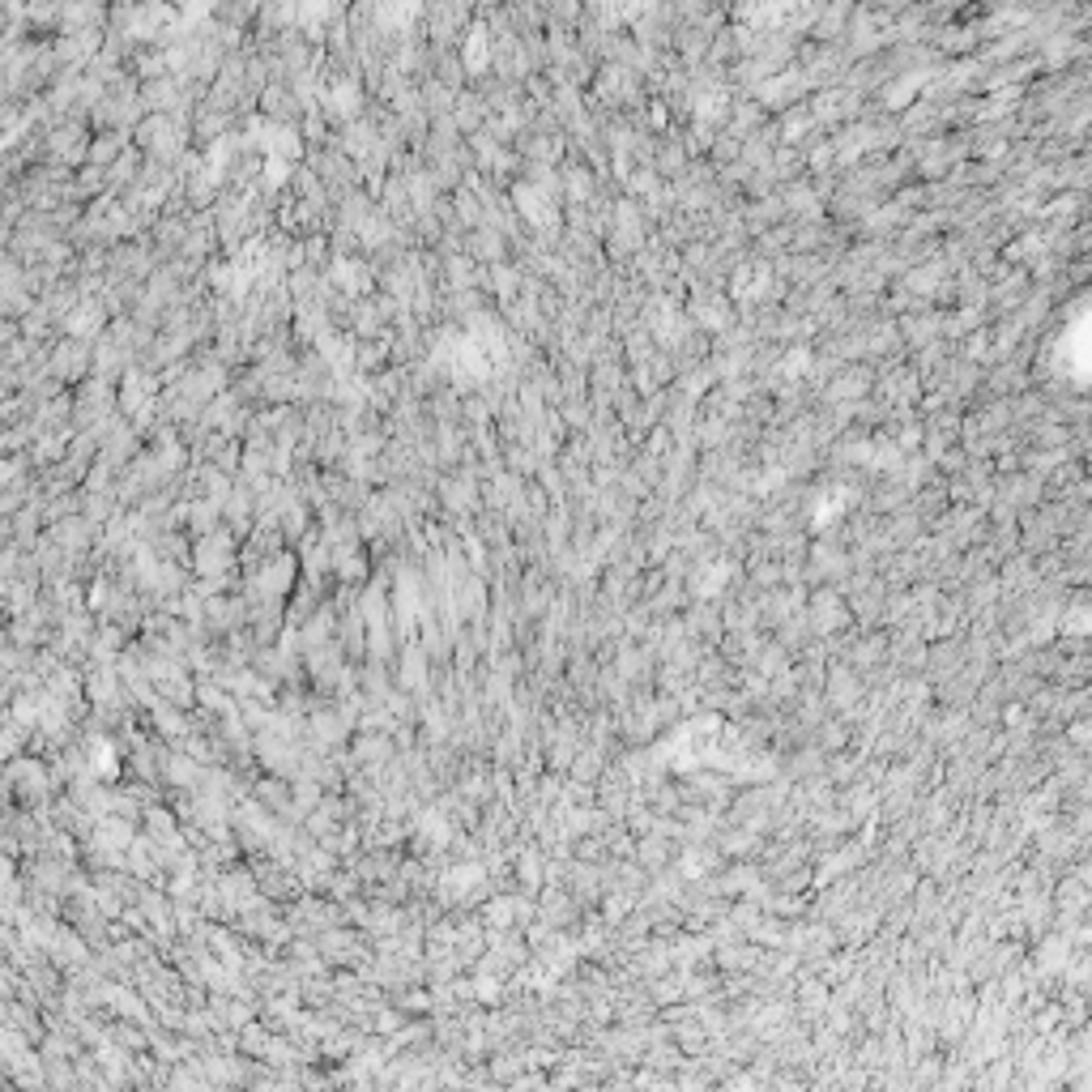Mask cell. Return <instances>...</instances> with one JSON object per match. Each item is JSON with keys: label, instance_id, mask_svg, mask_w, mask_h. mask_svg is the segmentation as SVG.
Here are the masks:
<instances>
[{"label": "cell", "instance_id": "6da1fadb", "mask_svg": "<svg viewBox=\"0 0 1092 1092\" xmlns=\"http://www.w3.org/2000/svg\"><path fill=\"white\" fill-rule=\"evenodd\" d=\"M252 141H257L265 154H277V158H294V154L303 149V141L294 137V129H286V124H269V120H257V124H252Z\"/></svg>", "mask_w": 1092, "mask_h": 1092}, {"label": "cell", "instance_id": "7a4b0ae2", "mask_svg": "<svg viewBox=\"0 0 1092 1092\" xmlns=\"http://www.w3.org/2000/svg\"><path fill=\"white\" fill-rule=\"evenodd\" d=\"M154 393H158V384H154L149 375L132 372L129 380H124V389H120V402H124V410H129L132 419H149V410H154Z\"/></svg>", "mask_w": 1092, "mask_h": 1092}, {"label": "cell", "instance_id": "3957f363", "mask_svg": "<svg viewBox=\"0 0 1092 1092\" xmlns=\"http://www.w3.org/2000/svg\"><path fill=\"white\" fill-rule=\"evenodd\" d=\"M512 201H517V210H521L534 227H546V222L555 218L551 196L542 193V188H534V184H517V188H512Z\"/></svg>", "mask_w": 1092, "mask_h": 1092}, {"label": "cell", "instance_id": "277c9868", "mask_svg": "<svg viewBox=\"0 0 1092 1092\" xmlns=\"http://www.w3.org/2000/svg\"><path fill=\"white\" fill-rule=\"evenodd\" d=\"M487 60H491V34H487V26H474L465 34V48H461V65L470 68V73H478V68H487Z\"/></svg>", "mask_w": 1092, "mask_h": 1092}, {"label": "cell", "instance_id": "5b68a950", "mask_svg": "<svg viewBox=\"0 0 1092 1092\" xmlns=\"http://www.w3.org/2000/svg\"><path fill=\"white\" fill-rule=\"evenodd\" d=\"M325 107H329V115H342V120H350V115L359 112V86H355V82H333L325 90Z\"/></svg>", "mask_w": 1092, "mask_h": 1092}, {"label": "cell", "instance_id": "8992f818", "mask_svg": "<svg viewBox=\"0 0 1092 1092\" xmlns=\"http://www.w3.org/2000/svg\"><path fill=\"white\" fill-rule=\"evenodd\" d=\"M333 277H338V286L350 291V294L372 291V274H367V265H359V261H338L333 265Z\"/></svg>", "mask_w": 1092, "mask_h": 1092}, {"label": "cell", "instance_id": "52a82bcc", "mask_svg": "<svg viewBox=\"0 0 1092 1092\" xmlns=\"http://www.w3.org/2000/svg\"><path fill=\"white\" fill-rule=\"evenodd\" d=\"M419 14V0H375V17L384 26H410Z\"/></svg>", "mask_w": 1092, "mask_h": 1092}, {"label": "cell", "instance_id": "ba28073f", "mask_svg": "<svg viewBox=\"0 0 1092 1092\" xmlns=\"http://www.w3.org/2000/svg\"><path fill=\"white\" fill-rule=\"evenodd\" d=\"M329 14H333V0H299V9H294L299 26H308V31H316Z\"/></svg>", "mask_w": 1092, "mask_h": 1092}, {"label": "cell", "instance_id": "9c48e42d", "mask_svg": "<svg viewBox=\"0 0 1092 1092\" xmlns=\"http://www.w3.org/2000/svg\"><path fill=\"white\" fill-rule=\"evenodd\" d=\"M112 751H115L112 743H95V747H90V764H95L98 777H112V772H115V755H112Z\"/></svg>", "mask_w": 1092, "mask_h": 1092}, {"label": "cell", "instance_id": "30bf717a", "mask_svg": "<svg viewBox=\"0 0 1092 1092\" xmlns=\"http://www.w3.org/2000/svg\"><path fill=\"white\" fill-rule=\"evenodd\" d=\"M286 176H291V167H286V158H277V154H269V158H265V184H269V188H277V184H286Z\"/></svg>", "mask_w": 1092, "mask_h": 1092}]
</instances>
